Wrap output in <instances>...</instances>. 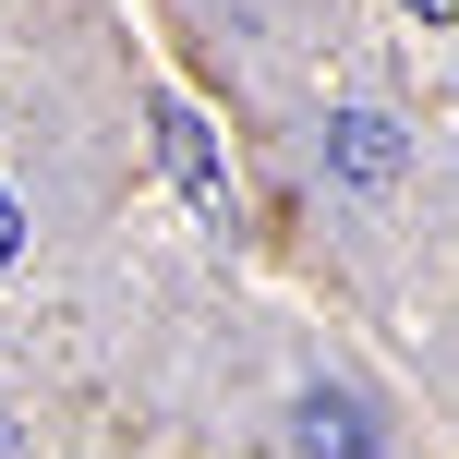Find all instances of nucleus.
Wrapping results in <instances>:
<instances>
[{"instance_id":"f257e3e1","label":"nucleus","mask_w":459,"mask_h":459,"mask_svg":"<svg viewBox=\"0 0 459 459\" xmlns=\"http://www.w3.org/2000/svg\"><path fill=\"white\" fill-rule=\"evenodd\" d=\"M290 447H302V459H375L387 436H375V399H351V387H302Z\"/></svg>"},{"instance_id":"f03ea898","label":"nucleus","mask_w":459,"mask_h":459,"mask_svg":"<svg viewBox=\"0 0 459 459\" xmlns=\"http://www.w3.org/2000/svg\"><path fill=\"white\" fill-rule=\"evenodd\" d=\"M326 169H339L351 194H387L399 182V121L387 109H339L326 121Z\"/></svg>"},{"instance_id":"7ed1b4c3","label":"nucleus","mask_w":459,"mask_h":459,"mask_svg":"<svg viewBox=\"0 0 459 459\" xmlns=\"http://www.w3.org/2000/svg\"><path fill=\"white\" fill-rule=\"evenodd\" d=\"M158 158H169V182L194 194L206 218H230V169H218V145H206V121L182 109V97H158Z\"/></svg>"},{"instance_id":"20e7f679","label":"nucleus","mask_w":459,"mask_h":459,"mask_svg":"<svg viewBox=\"0 0 459 459\" xmlns=\"http://www.w3.org/2000/svg\"><path fill=\"white\" fill-rule=\"evenodd\" d=\"M13 254H24V206L0 194V266H13Z\"/></svg>"},{"instance_id":"39448f33","label":"nucleus","mask_w":459,"mask_h":459,"mask_svg":"<svg viewBox=\"0 0 459 459\" xmlns=\"http://www.w3.org/2000/svg\"><path fill=\"white\" fill-rule=\"evenodd\" d=\"M411 13H423V24H459V0H411Z\"/></svg>"},{"instance_id":"423d86ee","label":"nucleus","mask_w":459,"mask_h":459,"mask_svg":"<svg viewBox=\"0 0 459 459\" xmlns=\"http://www.w3.org/2000/svg\"><path fill=\"white\" fill-rule=\"evenodd\" d=\"M0 459H13V411H0Z\"/></svg>"}]
</instances>
